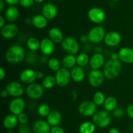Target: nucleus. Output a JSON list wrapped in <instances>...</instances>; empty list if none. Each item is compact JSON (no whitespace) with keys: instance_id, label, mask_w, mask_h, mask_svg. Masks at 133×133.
<instances>
[{"instance_id":"4be33fe9","label":"nucleus","mask_w":133,"mask_h":133,"mask_svg":"<svg viewBox=\"0 0 133 133\" xmlns=\"http://www.w3.org/2000/svg\"><path fill=\"white\" fill-rule=\"evenodd\" d=\"M49 38L56 44L58 43H62V40H64V34L62 31L58 27H52L49 29Z\"/></svg>"},{"instance_id":"7ed1b4c3","label":"nucleus","mask_w":133,"mask_h":133,"mask_svg":"<svg viewBox=\"0 0 133 133\" xmlns=\"http://www.w3.org/2000/svg\"><path fill=\"white\" fill-rule=\"evenodd\" d=\"M112 121V116L107 110H100L92 116V122L96 127H107Z\"/></svg>"},{"instance_id":"a878e982","label":"nucleus","mask_w":133,"mask_h":133,"mask_svg":"<svg viewBox=\"0 0 133 133\" xmlns=\"http://www.w3.org/2000/svg\"><path fill=\"white\" fill-rule=\"evenodd\" d=\"M19 16V10L16 6L10 5L5 10V19L9 22H12L16 20Z\"/></svg>"},{"instance_id":"e433bc0d","label":"nucleus","mask_w":133,"mask_h":133,"mask_svg":"<svg viewBox=\"0 0 133 133\" xmlns=\"http://www.w3.org/2000/svg\"><path fill=\"white\" fill-rule=\"evenodd\" d=\"M35 0H20L19 5L24 8H29L34 4Z\"/></svg>"},{"instance_id":"b1692460","label":"nucleus","mask_w":133,"mask_h":133,"mask_svg":"<svg viewBox=\"0 0 133 133\" xmlns=\"http://www.w3.org/2000/svg\"><path fill=\"white\" fill-rule=\"evenodd\" d=\"M18 123L19 121H18V116L12 114V113H10V114L5 116L3 121V125L5 128L9 129V130H11L18 125Z\"/></svg>"},{"instance_id":"ddd939ff","label":"nucleus","mask_w":133,"mask_h":133,"mask_svg":"<svg viewBox=\"0 0 133 133\" xmlns=\"http://www.w3.org/2000/svg\"><path fill=\"white\" fill-rule=\"evenodd\" d=\"M104 42L108 46L116 47L122 42V35L118 31H111L106 33Z\"/></svg>"},{"instance_id":"c85d7f7f","label":"nucleus","mask_w":133,"mask_h":133,"mask_svg":"<svg viewBox=\"0 0 133 133\" xmlns=\"http://www.w3.org/2000/svg\"><path fill=\"white\" fill-rule=\"evenodd\" d=\"M96 127L93 122L84 121L81 124L79 130L80 133H94L96 130Z\"/></svg>"},{"instance_id":"f704fd0d","label":"nucleus","mask_w":133,"mask_h":133,"mask_svg":"<svg viewBox=\"0 0 133 133\" xmlns=\"http://www.w3.org/2000/svg\"><path fill=\"white\" fill-rule=\"evenodd\" d=\"M38 113L42 117H47L51 112V108L47 104H42L38 107Z\"/></svg>"},{"instance_id":"58836bf2","label":"nucleus","mask_w":133,"mask_h":133,"mask_svg":"<svg viewBox=\"0 0 133 133\" xmlns=\"http://www.w3.org/2000/svg\"><path fill=\"white\" fill-rule=\"evenodd\" d=\"M18 133H31L29 126L26 124H23V125L21 124L18 129Z\"/></svg>"},{"instance_id":"9b49d317","label":"nucleus","mask_w":133,"mask_h":133,"mask_svg":"<svg viewBox=\"0 0 133 133\" xmlns=\"http://www.w3.org/2000/svg\"><path fill=\"white\" fill-rule=\"evenodd\" d=\"M25 107V102L22 98L15 97L10 102L9 110L12 114L18 116L20 113H23Z\"/></svg>"},{"instance_id":"1a4fd4ad","label":"nucleus","mask_w":133,"mask_h":133,"mask_svg":"<svg viewBox=\"0 0 133 133\" xmlns=\"http://www.w3.org/2000/svg\"><path fill=\"white\" fill-rule=\"evenodd\" d=\"M88 17L91 22L99 24L105 21L106 14L104 10L100 8L93 7L88 10Z\"/></svg>"},{"instance_id":"2f4dec72","label":"nucleus","mask_w":133,"mask_h":133,"mask_svg":"<svg viewBox=\"0 0 133 133\" xmlns=\"http://www.w3.org/2000/svg\"><path fill=\"white\" fill-rule=\"evenodd\" d=\"M48 67L51 70L55 72H57L61 68L62 63L56 57H51L48 60Z\"/></svg>"},{"instance_id":"f8f14e48","label":"nucleus","mask_w":133,"mask_h":133,"mask_svg":"<svg viewBox=\"0 0 133 133\" xmlns=\"http://www.w3.org/2000/svg\"><path fill=\"white\" fill-rule=\"evenodd\" d=\"M9 95L13 97H20L24 94L25 89L22 84L16 81L9 82L6 87Z\"/></svg>"},{"instance_id":"ea45409f","label":"nucleus","mask_w":133,"mask_h":133,"mask_svg":"<svg viewBox=\"0 0 133 133\" xmlns=\"http://www.w3.org/2000/svg\"><path fill=\"white\" fill-rule=\"evenodd\" d=\"M50 133H65V131L63 128L57 125V126H52Z\"/></svg>"},{"instance_id":"0eeeda50","label":"nucleus","mask_w":133,"mask_h":133,"mask_svg":"<svg viewBox=\"0 0 133 133\" xmlns=\"http://www.w3.org/2000/svg\"><path fill=\"white\" fill-rule=\"evenodd\" d=\"M78 111L81 116L84 117L93 116L97 111V105L91 100H85L79 104Z\"/></svg>"},{"instance_id":"a19ab883","label":"nucleus","mask_w":133,"mask_h":133,"mask_svg":"<svg viewBox=\"0 0 133 133\" xmlns=\"http://www.w3.org/2000/svg\"><path fill=\"white\" fill-rule=\"evenodd\" d=\"M126 112H127V116L130 118L133 119V104H130V105L128 106V107L127 108V110H126Z\"/></svg>"},{"instance_id":"3c124183","label":"nucleus","mask_w":133,"mask_h":133,"mask_svg":"<svg viewBox=\"0 0 133 133\" xmlns=\"http://www.w3.org/2000/svg\"><path fill=\"white\" fill-rule=\"evenodd\" d=\"M5 7V1L0 0V13H2Z\"/></svg>"},{"instance_id":"4d7b16f0","label":"nucleus","mask_w":133,"mask_h":133,"mask_svg":"<svg viewBox=\"0 0 133 133\" xmlns=\"http://www.w3.org/2000/svg\"><path fill=\"white\" fill-rule=\"evenodd\" d=\"M132 132H133V124H132Z\"/></svg>"},{"instance_id":"6e6d98bb","label":"nucleus","mask_w":133,"mask_h":133,"mask_svg":"<svg viewBox=\"0 0 133 133\" xmlns=\"http://www.w3.org/2000/svg\"><path fill=\"white\" fill-rule=\"evenodd\" d=\"M6 133H13V132H12V130H9V132H6Z\"/></svg>"},{"instance_id":"5701e85b","label":"nucleus","mask_w":133,"mask_h":133,"mask_svg":"<svg viewBox=\"0 0 133 133\" xmlns=\"http://www.w3.org/2000/svg\"><path fill=\"white\" fill-rule=\"evenodd\" d=\"M62 116L58 110L51 111L49 114L47 116V121L52 126H57L61 123Z\"/></svg>"},{"instance_id":"20e7f679","label":"nucleus","mask_w":133,"mask_h":133,"mask_svg":"<svg viewBox=\"0 0 133 133\" xmlns=\"http://www.w3.org/2000/svg\"><path fill=\"white\" fill-rule=\"evenodd\" d=\"M88 40L94 44H98L104 40L106 35L105 30L102 26H97L92 27L88 33Z\"/></svg>"},{"instance_id":"09e8293b","label":"nucleus","mask_w":133,"mask_h":133,"mask_svg":"<svg viewBox=\"0 0 133 133\" xmlns=\"http://www.w3.org/2000/svg\"><path fill=\"white\" fill-rule=\"evenodd\" d=\"M9 95V93H8V91H6V89H3L2 91H1V96H2L3 98H6L8 97V96Z\"/></svg>"},{"instance_id":"39448f33","label":"nucleus","mask_w":133,"mask_h":133,"mask_svg":"<svg viewBox=\"0 0 133 133\" xmlns=\"http://www.w3.org/2000/svg\"><path fill=\"white\" fill-rule=\"evenodd\" d=\"M62 49L67 54L75 55L79 50V44L77 40L71 37L64 39L61 43Z\"/></svg>"},{"instance_id":"13d9d810","label":"nucleus","mask_w":133,"mask_h":133,"mask_svg":"<svg viewBox=\"0 0 133 133\" xmlns=\"http://www.w3.org/2000/svg\"><path fill=\"white\" fill-rule=\"evenodd\" d=\"M112 1H118V0H112Z\"/></svg>"},{"instance_id":"bb28decb","label":"nucleus","mask_w":133,"mask_h":133,"mask_svg":"<svg viewBox=\"0 0 133 133\" xmlns=\"http://www.w3.org/2000/svg\"><path fill=\"white\" fill-rule=\"evenodd\" d=\"M62 65L66 69H72L77 65V57L75 55L67 54L62 58Z\"/></svg>"},{"instance_id":"37998d69","label":"nucleus","mask_w":133,"mask_h":133,"mask_svg":"<svg viewBox=\"0 0 133 133\" xmlns=\"http://www.w3.org/2000/svg\"><path fill=\"white\" fill-rule=\"evenodd\" d=\"M32 56V54H31V53H29L28 54V56H27V61H28V62L29 63H33L35 62V59H36V55H35L34 57H31Z\"/></svg>"},{"instance_id":"79ce46f5","label":"nucleus","mask_w":133,"mask_h":133,"mask_svg":"<svg viewBox=\"0 0 133 133\" xmlns=\"http://www.w3.org/2000/svg\"><path fill=\"white\" fill-rule=\"evenodd\" d=\"M5 2L7 4H9V5H13V6H15L16 5H17L18 3H19V1L20 0H4Z\"/></svg>"},{"instance_id":"9d476101","label":"nucleus","mask_w":133,"mask_h":133,"mask_svg":"<svg viewBox=\"0 0 133 133\" xmlns=\"http://www.w3.org/2000/svg\"><path fill=\"white\" fill-rule=\"evenodd\" d=\"M105 77L103 72L101 71L99 69H92L88 75V82L91 86L93 87H97L103 83Z\"/></svg>"},{"instance_id":"4468645a","label":"nucleus","mask_w":133,"mask_h":133,"mask_svg":"<svg viewBox=\"0 0 133 133\" xmlns=\"http://www.w3.org/2000/svg\"><path fill=\"white\" fill-rule=\"evenodd\" d=\"M55 43H53L49 38H44L40 40V50L43 55L45 56H51L54 53L55 50Z\"/></svg>"},{"instance_id":"aec40b11","label":"nucleus","mask_w":133,"mask_h":133,"mask_svg":"<svg viewBox=\"0 0 133 133\" xmlns=\"http://www.w3.org/2000/svg\"><path fill=\"white\" fill-rule=\"evenodd\" d=\"M51 125L47 121L39 119L35 122L32 130L35 133H49L51 131Z\"/></svg>"},{"instance_id":"f257e3e1","label":"nucleus","mask_w":133,"mask_h":133,"mask_svg":"<svg viewBox=\"0 0 133 133\" xmlns=\"http://www.w3.org/2000/svg\"><path fill=\"white\" fill-rule=\"evenodd\" d=\"M25 57V51L22 46L14 44L9 47L5 54V59L9 63L16 64L22 62Z\"/></svg>"},{"instance_id":"6e6552de","label":"nucleus","mask_w":133,"mask_h":133,"mask_svg":"<svg viewBox=\"0 0 133 133\" xmlns=\"http://www.w3.org/2000/svg\"><path fill=\"white\" fill-rule=\"evenodd\" d=\"M44 87L39 83H32L26 87V94L32 99H40L44 95Z\"/></svg>"},{"instance_id":"473e14b6","label":"nucleus","mask_w":133,"mask_h":133,"mask_svg":"<svg viewBox=\"0 0 133 133\" xmlns=\"http://www.w3.org/2000/svg\"><path fill=\"white\" fill-rule=\"evenodd\" d=\"M90 57L87 53H81L77 57V65L79 66H85L89 63Z\"/></svg>"},{"instance_id":"72a5a7b5","label":"nucleus","mask_w":133,"mask_h":133,"mask_svg":"<svg viewBox=\"0 0 133 133\" xmlns=\"http://www.w3.org/2000/svg\"><path fill=\"white\" fill-rule=\"evenodd\" d=\"M105 99H106V96L102 91H97L94 95L93 102L97 106L103 105Z\"/></svg>"},{"instance_id":"f3484780","label":"nucleus","mask_w":133,"mask_h":133,"mask_svg":"<svg viewBox=\"0 0 133 133\" xmlns=\"http://www.w3.org/2000/svg\"><path fill=\"white\" fill-rule=\"evenodd\" d=\"M119 58L122 62L127 64L133 63V48L123 47L118 52Z\"/></svg>"},{"instance_id":"c03bdc74","label":"nucleus","mask_w":133,"mask_h":133,"mask_svg":"<svg viewBox=\"0 0 133 133\" xmlns=\"http://www.w3.org/2000/svg\"><path fill=\"white\" fill-rule=\"evenodd\" d=\"M6 76V71L3 67L0 68V80H3Z\"/></svg>"},{"instance_id":"a18cd8bd","label":"nucleus","mask_w":133,"mask_h":133,"mask_svg":"<svg viewBox=\"0 0 133 133\" xmlns=\"http://www.w3.org/2000/svg\"><path fill=\"white\" fill-rule=\"evenodd\" d=\"M44 74L42 71H37L36 72V78L37 79H43L44 78Z\"/></svg>"},{"instance_id":"c9c22d12","label":"nucleus","mask_w":133,"mask_h":133,"mask_svg":"<svg viewBox=\"0 0 133 133\" xmlns=\"http://www.w3.org/2000/svg\"><path fill=\"white\" fill-rule=\"evenodd\" d=\"M124 110L121 107H117L114 111H113V115L116 118H121L124 116Z\"/></svg>"},{"instance_id":"cd10ccee","label":"nucleus","mask_w":133,"mask_h":133,"mask_svg":"<svg viewBox=\"0 0 133 133\" xmlns=\"http://www.w3.org/2000/svg\"><path fill=\"white\" fill-rule=\"evenodd\" d=\"M117 105H118V100L113 96H109L106 97L103 104L105 110L109 112H113L117 108Z\"/></svg>"},{"instance_id":"2eb2a0df","label":"nucleus","mask_w":133,"mask_h":133,"mask_svg":"<svg viewBox=\"0 0 133 133\" xmlns=\"http://www.w3.org/2000/svg\"><path fill=\"white\" fill-rule=\"evenodd\" d=\"M36 78V72L32 69H25L21 72L19 74V80L25 84H31L35 83Z\"/></svg>"},{"instance_id":"c756f323","label":"nucleus","mask_w":133,"mask_h":133,"mask_svg":"<svg viewBox=\"0 0 133 133\" xmlns=\"http://www.w3.org/2000/svg\"><path fill=\"white\" fill-rule=\"evenodd\" d=\"M26 44L29 50H31V52H35L40 49V40L37 38L31 37L27 39Z\"/></svg>"},{"instance_id":"5fc2aeb1","label":"nucleus","mask_w":133,"mask_h":133,"mask_svg":"<svg viewBox=\"0 0 133 133\" xmlns=\"http://www.w3.org/2000/svg\"><path fill=\"white\" fill-rule=\"evenodd\" d=\"M44 0H35V2L38 3H42Z\"/></svg>"},{"instance_id":"864d4df0","label":"nucleus","mask_w":133,"mask_h":133,"mask_svg":"<svg viewBox=\"0 0 133 133\" xmlns=\"http://www.w3.org/2000/svg\"><path fill=\"white\" fill-rule=\"evenodd\" d=\"M108 133H120V132H119V130H118V129H116V128H112V129H110V130H109V132Z\"/></svg>"},{"instance_id":"8fccbe9b","label":"nucleus","mask_w":133,"mask_h":133,"mask_svg":"<svg viewBox=\"0 0 133 133\" xmlns=\"http://www.w3.org/2000/svg\"><path fill=\"white\" fill-rule=\"evenodd\" d=\"M88 40V35H82V37H81V41L82 42V43H86V42H87Z\"/></svg>"},{"instance_id":"49530a36","label":"nucleus","mask_w":133,"mask_h":133,"mask_svg":"<svg viewBox=\"0 0 133 133\" xmlns=\"http://www.w3.org/2000/svg\"><path fill=\"white\" fill-rule=\"evenodd\" d=\"M5 18L2 15L0 16V27L1 29L5 26Z\"/></svg>"},{"instance_id":"6ab92c4d","label":"nucleus","mask_w":133,"mask_h":133,"mask_svg":"<svg viewBox=\"0 0 133 133\" xmlns=\"http://www.w3.org/2000/svg\"><path fill=\"white\" fill-rule=\"evenodd\" d=\"M42 14L48 20H53L58 14V9L54 4H45L42 9Z\"/></svg>"},{"instance_id":"412c9836","label":"nucleus","mask_w":133,"mask_h":133,"mask_svg":"<svg viewBox=\"0 0 133 133\" xmlns=\"http://www.w3.org/2000/svg\"><path fill=\"white\" fill-rule=\"evenodd\" d=\"M71 79L75 82H81L84 80L85 78V72L83 69V67L79 66L78 65L75 66L71 69Z\"/></svg>"},{"instance_id":"a211bd4d","label":"nucleus","mask_w":133,"mask_h":133,"mask_svg":"<svg viewBox=\"0 0 133 133\" xmlns=\"http://www.w3.org/2000/svg\"><path fill=\"white\" fill-rule=\"evenodd\" d=\"M105 64V59L101 53H96L90 59L89 65L94 70H97Z\"/></svg>"},{"instance_id":"dca6fc26","label":"nucleus","mask_w":133,"mask_h":133,"mask_svg":"<svg viewBox=\"0 0 133 133\" xmlns=\"http://www.w3.org/2000/svg\"><path fill=\"white\" fill-rule=\"evenodd\" d=\"M18 33V27L14 23H10L5 25L1 28V33L3 38L10 39L15 37Z\"/></svg>"},{"instance_id":"393cba45","label":"nucleus","mask_w":133,"mask_h":133,"mask_svg":"<svg viewBox=\"0 0 133 133\" xmlns=\"http://www.w3.org/2000/svg\"><path fill=\"white\" fill-rule=\"evenodd\" d=\"M48 20L42 14H36L32 18V24L37 29H42L48 26Z\"/></svg>"},{"instance_id":"de8ad7c7","label":"nucleus","mask_w":133,"mask_h":133,"mask_svg":"<svg viewBox=\"0 0 133 133\" xmlns=\"http://www.w3.org/2000/svg\"><path fill=\"white\" fill-rule=\"evenodd\" d=\"M110 59L114 60H119V53H116V52H114V53H112L111 54V56H110Z\"/></svg>"},{"instance_id":"7c9ffc66","label":"nucleus","mask_w":133,"mask_h":133,"mask_svg":"<svg viewBox=\"0 0 133 133\" xmlns=\"http://www.w3.org/2000/svg\"><path fill=\"white\" fill-rule=\"evenodd\" d=\"M57 84L56 83L55 77L52 75H47L43 78L42 80V86L44 89H50L54 87V86Z\"/></svg>"},{"instance_id":"423d86ee","label":"nucleus","mask_w":133,"mask_h":133,"mask_svg":"<svg viewBox=\"0 0 133 133\" xmlns=\"http://www.w3.org/2000/svg\"><path fill=\"white\" fill-rule=\"evenodd\" d=\"M56 83L58 86L64 87L69 84L71 79V72L68 69L64 67H61L55 74Z\"/></svg>"},{"instance_id":"603ef678","label":"nucleus","mask_w":133,"mask_h":133,"mask_svg":"<svg viewBox=\"0 0 133 133\" xmlns=\"http://www.w3.org/2000/svg\"><path fill=\"white\" fill-rule=\"evenodd\" d=\"M48 57H47V56H45V55L42 56V57L40 58V61H41V62L42 63H45L48 62Z\"/></svg>"},{"instance_id":"4c0bfd02","label":"nucleus","mask_w":133,"mask_h":133,"mask_svg":"<svg viewBox=\"0 0 133 133\" xmlns=\"http://www.w3.org/2000/svg\"><path fill=\"white\" fill-rule=\"evenodd\" d=\"M18 119L19 123H20L21 124L23 125V124H26L28 122V116L26 113H22L19 115L18 116Z\"/></svg>"},{"instance_id":"f03ea898","label":"nucleus","mask_w":133,"mask_h":133,"mask_svg":"<svg viewBox=\"0 0 133 133\" xmlns=\"http://www.w3.org/2000/svg\"><path fill=\"white\" fill-rule=\"evenodd\" d=\"M122 70V64L120 60L110 59L105 62L103 68V73L105 78L112 80L120 74Z\"/></svg>"}]
</instances>
